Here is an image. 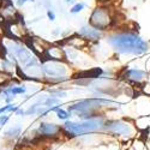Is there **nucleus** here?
<instances>
[{
  "mask_svg": "<svg viewBox=\"0 0 150 150\" xmlns=\"http://www.w3.org/2000/svg\"><path fill=\"white\" fill-rule=\"evenodd\" d=\"M65 41V45L74 48V49H83L85 48L86 46L89 45V41L85 39V37H83L82 35L79 34H73L72 36H69V37H65L64 39Z\"/></svg>",
  "mask_w": 150,
  "mask_h": 150,
  "instance_id": "obj_8",
  "label": "nucleus"
},
{
  "mask_svg": "<svg viewBox=\"0 0 150 150\" xmlns=\"http://www.w3.org/2000/svg\"><path fill=\"white\" fill-rule=\"evenodd\" d=\"M85 6H86V4L83 3V1L74 4V5L70 8V13H72V15H77V13H79V12H82V11L85 8Z\"/></svg>",
  "mask_w": 150,
  "mask_h": 150,
  "instance_id": "obj_13",
  "label": "nucleus"
},
{
  "mask_svg": "<svg viewBox=\"0 0 150 150\" xmlns=\"http://www.w3.org/2000/svg\"><path fill=\"white\" fill-rule=\"evenodd\" d=\"M47 17H48V19L51 21V22H54L55 21V18H57V16H55V13H54V11L53 10H47Z\"/></svg>",
  "mask_w": 150,
  "mask_h": 150,
  "instance_id": "obj_18",
  "label": "nucleus"
},
{
  "mask_svg": "<svg viewBox=\"0 0 150 150\" xmlns=\"http://www.w3.org/2000/svg\"><path fill=\"white\" fill-rule=\"evenodd\" d=\"M10 119L8 115H0V127L4 126V125L7 122V120Z\"/></svg>",
  "mask_w": 150,
  "mask_h": 150,
  "instance_id": "obj_19",
  "label": "nucleus"
},
{
  "mask_svg": "<svg viewBox=\"0 0 150 150\" xmlns=\"http://www.w3.org/2000/svg\"><path fill=\"white\" fill-rule=\"evenodd\" d=\"M79 35H82L83 37H85L88 41H97L103 36V33L101 30H97L95 28H93L91 25H84L79 29Z\"/></svg>",
  "mask_w": 150,
  "mask_h": 150,
  "instance_id": "obj_10",
  "label": "nucleus"
},
{
  "mask_svg": "<svg viewBox=\"0 0 150 150\" xmlns=\"http://www.w3.org/2000/svg\"><path fill=\"white\" fill-rule=\"evenodd\" d=\"M41 65L45 77L48 82L59 83L69 78L70 69L65 61H45Z\"/></svg>",
  "mask_w": 150,
  "mask_h": 150,
  "instance_id": "obj_3",
  "label": "nucleus"
},
{
  "mask_svg": "<svg viewBox=\"0 0 150 150\" xmlns=\"http://www.w3.org/2000/svg\"><path fill=\"white\" fill-rule=\"evenodd\" d=\"M1 6H3V0H0V10H1Z\"/></svg>",
  "mask_w": 150,
  "mask_h": 150,
  "instance_id": "obj_23",
  "label": "nucleus"
},
{
  "mask_svg": "<svg viewBox=\"0 0 150 150\" xmlns=\"http://www.w3.org/2000/svg\"><path fill=\"white\" fill-rule=\"evenodd\" d=\"M42 103V106L47 107V108H51V107H54V106H58L59 105V98L58 97H53V96H48L46 97L43 101H40Z\"/></svg>",
  "mask_w": 150,
  "mask_h": 150,
  "instance_id": "obj_12",
  "label": "nucleus"
},
{
  "mask_svg": "<svg viewBox=\"0 0 150 150\" xmlns=\"http://www.w3.org/2000/svg\"><path fill=\"white\" fill-rule=\"evenodd\" d=\"M113 23H114V16L112 13L110 8L106 5L96 6L89 17V25L101 31L108 30V28H110Z\"/></svg>",
  "mask_w": 150,
  "mask_h": 150,
  "instance_id": "obj_4",
  "label": "nucleus"
},
{
  "mask_svg": "<svg viewBox=\"0 0 150 150\" xmlns=\"http://www.w3.org/2000/svg\"><path fill=\"white\" fill-rule=\"evenodd\" d=\"M105 120L102 118H93L86 119L82 122H73V121H66L64 124V130L67 131V133L72 136H81L89 132H96L105 129Z\"/></svg>",
  "mask_w": 150,
  "mask_h": 150,
  "instance_id": "obj_2",
  "label": "nucleus"
},
{
  "mask_svg": "<svg viewBox=\"0 0 150 150\" xmlns=\"http://www.w3.org/2000/svg\"><path fill=\"white\" fill-rule=\"evenodd\" d=\"M72 1H73V0H65V3H67V4L69 3H72Z\"/></svg>",
  "mask_w": 150,
  "mask_h": 150,
  "instance_id": "obj_22",
  "label": "nucleus"
},
{
  "mask_svg": "<svg viewBox=\"0 0 150 150\" xmlns=\"http://www.w3.org/2000/svg\"><path fill=\"white\" fill-rule=\"evenodd\" d=\"M47 93L51 95V96H53V97H66V93L64 91V90H61V89H48L47 90Z\"/></svg>",
  "mask_w": 150,
  "mask_h": 150,
  "instance_id": "obj_15",
  "label": "nucleus"
},
{
  "mask_svg": "<svg viewBox=\"0 0 150 150\" xmlns=\"http://www.w3.org/2000/svg\"><path fill=\"white\" fill-rule=\"evenodd\" d=\"M107 43L120 54L141 55L149 51V43L133 31H118L107 37Z\"/></svg>",
  "mask_w": 150,
  "mask_h": 150,
  "instance_id": "obj_1",
  "label": "nucleus"
},
{
  "mask_svg": "<svg viewBox=\"0 0 150 150\" xmlns=\"http://www.w3.org/2000/svg\"><path fill=\"white\" fill-rule=\"evenodd\" d=\"M4 88L11 93L13 95H19V94H24L27 91V88L24 85H7V86H4Z\"/></svg>",
  "mask_w": 150,
  "mask_h": 150,
  "instance_id": "obj_11",
  "label": "nucleus"
},
{
  "mask_svg": "<svg viewBox=\"0 0 150 150\" xmlns=\"http://www.w3.org/2000/svg\"><path fill=\"white\" fill-rule=\"evenodd\" d=\"M41 64L45 61H66L64 47L60 45H48L45 49L43 55L40 58Z\"/></svg>",
  "mask_w": 150,
  "mask_h": 150,
  "instance_id": "obj_5",
  "label": "nucleus"
},
{
  "mask_svg": "<svg viewBox=\"0 0 150 150\" xmlns=\"http://www.w3.org/2000/svg\"><path fill=\"white\" fill-rule=\"evenodd\" d=\"M124 77L126 78L129 82L134 83V84H141L142 82H144L148 77V74L145 71L139 70V69H130L125 71Z\"/></svg>",
  "mask_w": 150,
  "mask_h": 150,
  "instance_id": "obj_7",
  "label": "nucleus"
},
{
  "mask_svg": "<svg viewBox=\"0 0 150 150\" xmlns=\"http://www.w3.org/2000/svg\"><path fill=\"white\" fill-rule=\"evenodd\" d=\"M105 129L113 132V133H118L121 136H130L132 134V126L129 122H125L122 120H112V121H107L105 124Z\"/></svg>",
  "mask_w": 150,
  "mask_h": 150,
  "instance_id": "obj_6",
  "label": "nucleus"
},
{
  "mask_svg": "<svg viewBox=\"0 0 150 150\" xmlns=\"http://www.w3.org/2000/svg\"><path fill=\"white\" fill-rule=\"evenodd\" d=\"M29 1H34V0H17V5L19 7H22V6L25 5L27 3H29Z\"/></svg>",
  "mask_w": 150,
  "mask_h": 150,
  "instance_id": "obj_20",
  "label": "nucleus"
},
{
  "mask_svg": "<svg viewBox=\"0 0 150 150\" xmlns=\"http://www.w3.org/2000/svg\"><path fill=\"white\" fill-rule=\"evenodd\" d=\"M57 117L60 119V120H67L70 117H71V113L70 112H67V110H65V109H62V108H58L57 109Z\"/></svg>",
  "mask_w": 150,
  "mask_h": 150,
  "instance_id": "obj_14",
  "label": "nucleus"
},
{
  "mask_svg": "<svg viewBox=\"0 0 150 150\" xmlns=\"http://www.w3.org/2000/svg\"><path fill=\"white\" fill-rule=\"evenodd\" d=\"M21 133V127L19 126H15V127H12L8 131H6V137H8V138H15V137H17L18 134Z\"/></svg>",
  "mask_w": 150,
  "mask_h": 150,
  "instance_id": "obj_16",
  "label": "nucleus"
},
{
  "mask_svg": "<svg viewBox=\"0 0 150 150\" xmlns=\"http://www.w3.org/2000/svg\"><path fill=\"white\" fill-rule=\"evenodd\" d=\"M62 130L64 129L60 127L59 125L51 124V122H41L39 126V132L46 137H55V136L60 134Z\"/></svg>",
  "mask_w": 150,
  "mask_h": 150,
  "instance_id": "obj_9",
  "label": "nucleus"
},
{
  "mask_svg": "<svg viewBox=\"0 0 150 150\" xmlns=\"http://www.w3.org/2000/svg\"><path fill=\"white\" fill-rule=\"evenodd\" d=\"M112 0H97V3H100L101 5H106L107 3H110Z\"/></svg>",
  "mask_w": 150,
  "mask_h": 150,
  "instance_id": "obj_21",
  "label": "nucleus"
},
{
  "mask_svg": "<svg viewBox=\"0 0 150 150\" xmlns=\"http://www.w3.org/2000/svg\"><path fill=\"white\" fill-rule=\"evenodd\" d=\"M13 107H15V105H11V103H7L6 106L0 107V115H1L3 113H5V112H12V108Z\"/></svg>",
  "mask_w": 150,
  "mask_h": 150,
  "instance_id": "obj_17",
  "label": "nucleus"
}]
</instances>
